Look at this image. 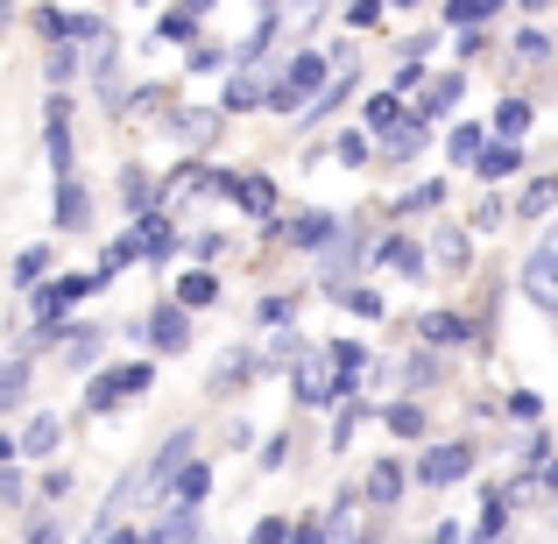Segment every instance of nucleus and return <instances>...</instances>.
I'll return each instance as SVG.
<instances>
[{"instance_id": "2f4dec72", "label": "nucleus", "mask_w": 558, "mask_h": 544, "mask_svg": "<svg viewBox=\"0 0 558 544\" xmlns=\"http://www.w3.org/2000/svg\"><path fill=\"white\" fill-rule=\"evenodd\" d=\"M403 495V467H375L368 474V503H396Z\"/></svg>"}, {"instance_id": "ea45409f", "label": "nucleus", "mask_w": 558, "mask_h": 544, "mask_svg": "<svg viewBox=\"0 0 558 544\" xmlns=\"http://www.w3.org/2000/svg\"><path fill=\"white\" fill-rule=\"evenodd\" d=\"M381 8H389V0H354V8H347V28H375Z\"/></svg>"}, {"instance_id": "6ab92c4d", "label": "nucleus", "mask_w": 558, "mask_h": 544, "mask_svg": "<svg viewBox=\"0 0 558 544\" xmlns=\"http://www.w3.org/2000/svg\"><path fill=\"white\" fill-rule=\"evenodd\" d=\"M213 298H219L213 269H184V276H178V304H191V312H198V304H213Z\"/></svg>"}, {"instance_id": "a878e982", "label": "nucleus", "mask_w": 558, "mask_h": 544, "mask_svg": "<svg viewBox=\"0 0 558 544\" xmlns=\"http://www.w3.org/2000/svg\"><path fill=\"white\" fill-rule=\"evenodd\" d=\"M424 340H432V347L466 340V318H460V312H432V318H424Z\"/></svg>"}, {"instance_id": "58836bf2", "label": "nucleus", "mask_w": 558, "mask_h": 544, "mask_svg": "<svg viewBox=\"0 0 558 544\" xmlns=\"http://www.w3.org/2000/svg\"><path fill=\"white\" fill-rule=\"evenodd\" d=\"M438 262H446V269H466V262H474V241H466V233H446V247H438Z\"/></svg>"}, {"instance_id": "603ef678", "label": "nucleus", "mask_w": 558, "mask_h": 544, "mask_svg": "<svg viewBox=\"0 0 558 544\" xmlns=\"http://www.w3.org/2000/svg\"><path fill=\"white\" fill-rule=\"evenodd\" d=\"M290 544H326V523H298V531H290Z\"/></svg>"}, {"instance_id": "c756f323", "label": "nucleus", "mask_w": 558, "mask_h": 544, "mask_svg": "<svg viewBox=\"0 0 558 544\" xmlns=\"http://www.w3.org/2000/svg\"><path fill=\"white\" fill-rule=\"evenodd\" d=\"M381 262H389V269H403V276H417L424 269V247L417 241H381Z\"/></svg>"}, {"instance_id": "20e7f679", "label": "nucleus", "mask_w": 558, "mask_h": 544, "mask_svg": "<svg viewBox=\"0 0 558 544\" xmlns=\"http://www.w3.org/2000/svg\"><path fill=\"white\" fill-rule=\"evenodd\" d=\"M99 283H107V269H93V276H57V283H43V290H36V318H43V326H64V312H71L78 298H93Z\"/></svg>"}, {"instance_id": "39448f33", "label": "nucleus", "mask_w": 558, "mask_h": 544, "mask_svg": "<svg viewBox=\"0 0 558 544\" xmlns=\"http://www.w3.org/2000/svg\"><path fill=\"white\" fill-rule=\"evenodd\" d=\"M142 389H149V367H142V361L107 367V375H93V389H85V410H99V418H107L121 396H142Z\"/></svg>"}, {"instance_id": "4468645a", "label": "nucleus", "mask_w": 558, "mask_h": 544, "mask_svg": "<svg viewBox=\"0 0 558 544\" xmlns=\"http://www.w3.org/2000/svg\"><path fill=\"white\" fill-rule=\"evenodd\" d=\"M517 164H523V149H517V142H488V156H481V178H488V184H502V178H517Z\"/></svg>"}, {"instance_id": "b1692460", "label": "nucleus", "mask_w": 558, "mask_h": 544, "mask_svg": "<svg viewBox=\"0 0 558 544\" xmlns=\"http://www.w3.org/2000/svg\"><path fill=\"white\" fill-rule=\"evenodd\" d=\"M495 8H502V0H446V22H452V28H481Z\"/></svg>"}, {"instance_id": "412c9836", "label": "nucleus", "mask_w": 558, "mask_h": 544, "mask_svg": "<svg viewBox=\"0 0 558 544\" xmlns=\"http://www.w3.org/2000/svg\"><path fill=\"white\" fill-rule=\"evenodd\" d=\"M85 219H93V198L64 178V191H57V227H85Z\"/></svg>"}, {"instance_id": "f257e3e1", "label": "nucleus", "mask_w": 558, "mask_h": 544, "mask_svg": "<svg viewBox=\"0 0 558 544\" xmlns=\"http://www.w3.org/2000/svg\"><path fill=\"white\" fill-rule=\"evenodd\" d=\"M361 367H368V347H354V340L312 347V354H298V375H290V389H298V403H332V396L354 389Z\"/></svg>"}, {"instance_id": "aec40b11", "label": "nucleus", "mask_w": 558, "mask_h": 544, "mask_svg": "<svg viewBox=\"0 0 558 544\" xmlns=\"http://www.w3.org/2000/svg\"><path fill=\"white\" fill-rule=\"evenodd\" d=\"M452 107H460V71H452V78H438L432 93L417 99V113H424V121H438V113H452Z\"/></svg>"}, {"instance_id": "72a5a7b5", "label": "nucleus", "mask_w": 558, "mask_h": 544, "mask_svg": "<svg viewBox=\"0 0 558 544\" xmlns=\"http://www.w3.org/2000/svg\"><path fill=\"white\" fill-rule=\"evenodd\" d=\"M121 198L135 205V213H149V198H156V184H149V170H128L121 178Z\"/></svg>"}, {"instance_id": "de8ad7c7", "label": "nucleus", "mask_w": 558, "mask_h": 544, "mask_svg": "<svg viewBox=\"0 0 558 544\" xmlns=\"http://www.w3.org/2000/svg\"><path fill=\"white\" fill-rule=\"evenodd\" d=\"M219 247H227V233H191V255H198V262H213Z\"/></svg>"}, {"instance_id": "2eb2a0df", "label": "nucleus", "mask_w": 558, "mask_h": 544, "mask_svg": "<svg viewBox=\"0 0 558 544\" xmlns=\"http://www.w3.org/2000/svg\"><path fill=\"white\" fill-rule=\"evenodd\" d=\"M262 99H269V85H262L255 78V71H233V78H227V113H241V107H262Z\"/></svg>"}, {"instance_id": "49530a36", "label": "nucleus", "mask_w": 558, "mask_h": 544, "mask_svg": "<svg viewBox=\"0 0 558 544\" xmlns=\"http://www.w3.org/2000/svg\"><path fill=\"white\" fill-rule=\"evenodd\" d=\"M438 198H446V191H438V184H417V191H410V198H403V213H432Z\"/></svg>"}, {"instance_id": "a211bd4d", "label": "nucleus", "mask_w": 558, "mask_h": 544, "mask_svg": "<svg viewBox=\"0 0 558 544\" xmlns=\"http://www.w3.org/2000/svg\"><path fill=\"white\" fill-rule=\"evenodd\" d=\"M233 198H241L255 219H269V213H276V184H269V178H241V184H233Z\"/></svg>"}, {"instance_id": "6e6552de", "label": "nucleus", "mask_w": 558, "mask_h": 544, "mask_svg": "<svg viewBox=\"0 0 558 544\" xmlns=\"http://www.w3.org/2000/svg\"><path fill=\"white\" fill-rule=\"evenodd\" d=\"M466 467H474V446H432V452L417 460V481L452 488V481H466Z\"/></svg>"}, {"instance_id": "e433bc0d", "label": "nucleus", "mask_w": 558, "mask_h": 544, "mask_svg": "<svg viewBox=\"0 0 558 544\" xmlns=\"http://www.w3.org/2000/svg\"><path fill=\"white\" fill-rule=\"evenodd\" d=\"M361 410H368V403H354V396H347V410L332 418V446H340V452H347V438L361 432Z\"/></svg>"}, {"instance_id": "4be33fe9", "label": "nucleus", "mask_w": 558, "mask_h": 544, "mask_svg": "<svg viewBox=\"0 0 558 544\" xmlns=\"http://www.w3.org/2000/svg\"><path fill=\"white\" fill-rule=\"evenodd\" d=\"M381 149H389V156H417L424 149V113H410L403 128H389V135H381Z\"/></svg>"}, {"instance_id": "dca6fc26", "label": "nucleus", "mask_w": 558, "mask_h": 544, "mask_svg": "<svg viewBox=\"0 0 558 544\" xmlns=\"http://www.w3.org/2000/svg\"><path fill=\"white\" fill-rule=\"evenodd\" d=\"M347 93H354V64H340V71H332V85H326V93H318L304 113H312V121H326L332 107H347Z\"/></svg>"}, {"instance_id": "052dcab7", "label": "nucleus", "mask_w": 558, "mask_h": 544, "mask_svg": "<svg viewBox=\"0 0 558 544\" xmlns=\"http://www.w3.org/2000/svg\"><path fill=\"white\" fill-rule=\"evenodd\" d=\"M523 8H551V0H523Z\"/></svg>"}, {"instance_id": "a18cd8bd", "label": "nucleus", "mask_w": 558, "mask_h": 544, "mask_svg": "<svg viewBox=\"0 0 558 544\" xmlns=\"http://www.w3.org/2000/svg\"><path fill=\"white\" fill-rule=\"evenodd\" d=\"M28 544H64V523H57V517H36V523H28Z\"/></svg>"}, {"instance_id": "bb28decb", "label": "nucleus", "mask_w": 558, "mask_h": 544, "mask_svg": "<svg viewBox=\"0 0 558 544\" xmlns=\"http://www.w3.org/2000/svg\"><path fill=\"white\" fill-rule=\"evenodd\" d=\"M410 113H403V93H381V99H368V128H381V135H389V128H403Z\"/></svg>"}, {"instance_id": "4d7b16f0", "label": "nucleus", "mask_w": 558, "mask_h": 544, "mask_svg": "<svg viewBox=\"0 0 558 544\" xmlns=\"http://www.w3.org/2000/svg\"><path fill=\"white\" fill-rule=\"evenodd\" d=\"M184 8H191V14H205V8H213V0H184Z\"/></svg>"}, {"instance_id": "4c0bfd02", "label": "nucleus", "mask_w": 558, "mask_h": 544, "mask_svg": "<svg viewBox=\"0 0 558 544\" xmlns=\"http://www.w3.org/2000/svg\"><path fill=\"white\" fill-rule=\"evenodd\" d=\"M78 78V57H71V43H50V85H71Z\"/></svg>"}, {"instance_id": "0eeeda50", "label": "nucleus", "mask_w": 558, "mask_h": 544, "mask_svg": "<svg viewBox=\"0 0 558 544\" xmlns=\"http://www.w3.org/2000/svg\"><path fill=\"white\" fill-rule=\"evenodd\" d=\"M191 304H178V298H170V304H156V312H149V340H156V354H184V347H191Z\"/></svg>"}, {"instance_id": "9d476101", "label": "nucleus", "mask_w": 558, "mask_h": 544, "mask_svg": "<svg viewBox=\"0 0 558 544\" xmlns=\"http://www.w3.org/2000/svg\"><path fill=\"white\" fill-rule=\"evenodd\" d=\"M36 28L50 43H78V36H99V14H64V8H36Z\"/></svg>"}, {"instance_id": "864d4df0", "label": "nucleus", "mask_w": 558, "mask_h": 544, "mask_svg": "<svg viewBox=\"0 0 558 544\" xmlns=\"http://www.w3.org/2000/svg\"><path fill=\"white\" fill-rule=\"evenodd\" d=\"M0 495H8V503L22 495V474H14V467H0Z\"/></svg>"}, {"instance_id": "f03ea898", "label": "nucleus", "mask_w": 558, "mask_h": 544, "mask_svg": "<svg viewBox=\"0 0 558 544\" xmlns=\"http://www.w3.org/2000/svg\"><path fill=\"white\" fill-rule=\"evenodd\" d=\"M332 71H340V64H326L318 50H298V57L283 64V78L269 85V107H276V113H298V107H312V99L332 85Z\"/></svg>"}, {"instance_id": "7c9ffc66", "label": "nucleus", "mask_w": 558, "mask_h": 544, "mask_svg": "<svg viewBox=\"0 0 558 544\" xmlns=\"http://www.w3.org/2000/svg\"><path fill=\"white\" fill-rule=\"evenodd\" d=\"M205 488H213V467H198V460H191L184 474H178V503L198 509V503H205Z\"/></svg>"}, {"instance_id": "393cba45", "label": "nucleus", "mask_w": 558, "mask_h": 544, "mask_svg": "<svg viewBox=\"0 0 558 544\" xmlns=\"http://www.w3.org/2000/svg\"><path fill=\"white\" fill-rule=\"evenodd\" d=\"M523 128H531V107H523V99H502V107H495V135L523 142Z\"/></svg>"}, {"instance_id": "7ed1b4c3", "label": "nucleus", "mask_w": 558, "mask_h": 544, "mask_svg": "<svg viewBox=\"0 0 558 544\" xmlns=\"http://www.w3.org/2000/svg\"><path fill=\"white\" fill-rule=\"evenodd\" d=\"M523 298H537V312L558 318V227L531 247V262H523Z\"/></svg>"}, {"instance_id": "f8f14e48", "label": "nucleus", "mask_w": 558, "mask_h": 544, "mask_svg": "<svg viewBox=\"0 0 558 544\" xmlns=\"http://www.w3.org/2000/svg\"><path fill=\"white\" fill-rule=\"evenodd\" d=\"M446 156H452V164H481V156H488V128L460 121V128L446 135Z\"/></svg>"}, {"instance_id": "13d9d810", "label": "nucleus", "mask_w": 558, "mask_h": 544, "mask_svg": "<svg viewBox=\"0 0 558 544\" xmlns=\"http://www.w3.org/2000/svg\"><path fill=\"white\" fill-rule=\"evenodd\" d=\"M545 488H558V467H545Z\"/></svg>"}, {"instance_id": "79ce46f5", "label": "nucleus", "mask_w": 558, "mask_h": 544, "mask_svg": "<svg viewBox=\"0 0 558 544\" xmlns=\"http://www.w3.org/2000/svg\"><path fill=\"white\" fill-rule=\"evenodd\" d=\"M247 544H290V523H283V517H262V523H255V537H247Z\"/></svg>"}, {"instance_id": "423d86ee", "label": "nucleus", "mask_w": 558, "mask_h": 544, "mask_svg": "<svg viewBox=\"0 0 558 544\" xmlns=\"http://www.w3.org/2000/svg\"><path fill=\"white\" fill-rule=\"evenodd\" d=\"M184 467H191V432H178L163 452H156V467L135 481V495H163V488H178V474H184Z\"/></svg>"}, {"instance_id": "6e6d98bb", "label": "nucleus", "mask_w": 558, "mask_h": 544, "mask_svg": "<svg viewBox=\"0 0 558 544\" xmlns=\"http://www.w3.org/2000/svg\"><path fill=\"white\" fill-rule=\"evenodd\" d=\"M438 544H466V537H460V523H446V531H438Z\"/></svg>"}, {"instance_id": "f704fd0d", "label": "nucleus", "mask_w": 558, "mask_h": 544, "mask_svg": "<svg viewBox=\"0 0 558 544\" xmlns=\"http://www.w3.org/2000/svg\"><path fill=\"white\" fill-rule=\"evenodd\" d=\"M142 241H149V262H170V219H142Z\"/></svg>"}, {"instance_id": "bf43d9fd", "label": "nucleus", "mask_w": 558, "mask_h": 544, "mask_svg": "<svg viewBox=\"0 0 558 544\" xmlns=\"http://www.w3.org/2000/svg\"><path fill=\"white\" fill-rule=\"evenodd\" d=\"M389 8H417V0H389Z\"/></svg>"}, {"instance_id": "cd10ccee", "label": "nucleus", "mask_w": 558, "mask_h": 544, "mask_svg": "<svg viewBox=\"0 0 558 544\" xmlns=\"http://www.w3.org/2000/svg\"><path fill=\"white\" fill-rule=\"evenodd\" d=\"M191 36H198V14L191 8H170L163 22H156V43H191Z\"/></svg>"}, {"instance_id": "9b49d317", "label": "nucleus", "mask_w": 558, "mask_h": 544, "mask_svg": "<svg viewBox=\"0 0 558 544\" xmlns=\"http://www.w3.org/2000/svg\"><path fill=\"white\" fill-rule=\"evenodd\" d=\"M149 544H198V509L178 503V509H170V517L149 531Z\"/></svg>"}, {"instance_id": "ddd939ff", "label": "nucleus", "mask_w": 558, "mask_h": 544, "mask_svg": "<svg viewBox=\"0 0 558 544\" xmlns=\"http://www.w3.org/2000/svg\"><path fill=\"white\" fill-rule=\"evenodd\" d=\"M332 233H340L332 213H298V219H290V241H298V247H326Z\"/></svg>"}, {"instance_id": "3c124183", "label": "nucleus", "mask_w": 558, "mask_h": 544, "mask_svg": "<svg viewBox=\"0 0 558 544\" xmlns=\"http://www.w3.org/2000/svg\"><path fill=\"white\" fill-rule=\"evenodd\" d=\"M417 85H424V64H417V57H410V64L396 71V93H417Z\"/></svg>"}, {"instance_id": "37998d69", "label": "nucleus", "mask_w": 558, "mask_h": 544, "mask_svg": "<svg viewBox=\"0 0 558 544\" xmlns=\"http://www.w3.org/2000/svg\"><path fill=\"white\" fill-rule=\"evenodd\" d=\"M332 156H340V164H368V135H340Z\"/></svg>"}, {"instance_id": "5701e85b", "label": "nucleus", "mask_w": 558, "mask_h": 544, "mask_svg": "<svg viewBox=\"0 0 558 544\" xmlns=\"http://www.w3.org/2000/svg\"><path fill=\"white\" fill-rule=\"evenodd\" d=\"M381 424H389L396 438H424V410H417V403H403V396H396V403L381 410Z\"/></svg>"}, {"instance_id": "a19ab883", "label": "nucleus", "mask_w": 558, "mask_h": 544, "mask_svg": "<svg viewBox=\"0 0 558 544\" xmlns=\"http://www.w3.org/2000/svg\"><path fill=\"white\" fill-rule=\"evenodd\" d=\"M43 269H50V247H28V255L22 262H14V276H22V283H36V276Z\"/></svg>"}, {"instance_id": "c03bdc74", "label": "nucleus", "mask_w": 558, "mask_h": 544, "mask_svg": "<svg viewBox=\"0 0 558 544\" xmlns=\"http://www.w3.org/2000/svg\"><path fill=\"white\" fill-rule=\"evenodd\" d=\"M347 304H354V318H381V298H375L368 283H361V290H347Z\"/></svg>"}, {"instance_id": "473e14b6", "label": "nucleus", "mask_w": 558, "mask_h": 544, "mask_svg": "<svg viewBox=\"0 0 558 544\" xmlns=\"http://www.w3.org/2000/svg\"><path fill=\"white\" fill-rule=\"evenodd\" d=\"M57 446V418L43 410V418H28V432H22V452H50Z\"/></svg>"}, {"instance_id": "c85d7f7f", "label": "nucleus", "mask_w": 558, "mask_h": 544, "mask_svg": "<svg viewBox=\"0 0 558 544\" xmlns=\"http://www.w3.org/2000/svg\"><path fill=\"white\" fill-rule=\"evenodd\" d=\"M551 205H558V178H537V184L517 198V213H523V219H537V213H551Z\"/></svg>"}, {"instance_id": "f3484780", "label": "nucleus", "mask_w": 558, "mask_h": 544, "mask_svg": "<svg viewBox=\"0 0 558 544\" xmlns=\"http://www.w3.org/2000/svg\"><path fill=\"white\" fill-rule=\"evenodd\" d=\"M142 255H149V241H142V227H135V233H121V241H107V262H99V269L121 276L128 262H142Z\"/></svg>"}, {"instance_id": "8fccbe9b", "label": "nucleus", "mask_w": 558, "mask_h": 544, "mask_svg": "<svg viewBox=\"0 0 558 544\" xmlns=\"http://www.w3.org/2000/svg\"><path fill=\"white\" fill-rule=\"evenodd\" d=\"M545 50H551V43L537 36V28H531V36H517V57H523V64H537V57H545Z\"/></svg>"}, {"instance_id": "09e8293b", "label": "nucleus", "mask_w": 558, "mask_h": 544, "mask_svg": "<svg viewBox=\"0 0 558 544\" xmlns=\"http://www.w3.org/2000/svg\"><path fill=\"white\" fill-rule=\"evenodd\" d=\"M290 312H298L290 298H262V318H269V326H290Z\"/></svg>"}, {"instance_id": "5fc2aeb1", "label": "nucleus", "mask_w": 558, "mask_h": 544, "mask_svg": "<svg viewBox=\"0 0 558 544\" xmlns=\"http://www.w3.org/2000/svg\"><path fill=\"white\" fill-rule=\"evenodd\" d=\"M14 452H22V438H0V467H14Z\"/></svg>"}, {"instance_id": "1a4fd4ad", "label": "nucleus", "mask_w": 558, "mask_h": 544, "mask_svg": "<svg viewBox=\"0 0 558 544\" xmlns=\"http://www.w3.org/2000/svg\"><path fill=\"white\" fill-rule=\"evenodd\" d=\"M219 121H227V107H184L170 128H178L184 149H213V142H219Z\"/></svg>"}, {"instance_id": "c9c22d12", "label": "nucleus", "mask_w": 558, "mask_h": 544, "mask_svg": "<svg viewBox=\"0 0 558 544\" xmlns=\"http://www.w3.org/2000/svg\"><path fill=\"white\" fill-rule=\"evenodd\" d=\"M509 418H517V424H537V418H545V396H537V389H517V396H509Z\"/></svg>"}]
</instances>
